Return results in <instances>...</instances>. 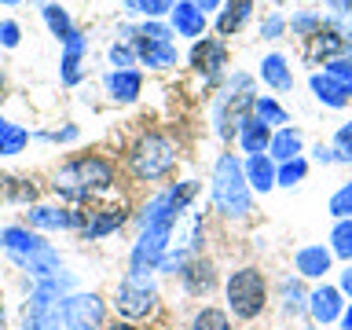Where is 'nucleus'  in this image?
<instances>
[{"instance_id":"09e8293b","label":"nucleus","mask_w":352,"mask_h":330,"mask_svg":"<svg viewBox=\"0 0 352 330\" xmlns=\"http://www.w3.org/2000/svg\"><path fill=\"white\" fill-rule=\"evenodd\" d=\"M0 4H19V0H0Z\"/></svg>"},{"instance_id":"5701e85b","label":"nucleus","mask_w":352,"mask_h":330,"mask_svg":"<svg viewBox=\"0 0 352 330\" xmlns=\"http://www.w3.org/2000/svg\"><path fill=\"white\" fill-rule=\"evenodd\" d=\"M297 151H301V136H297L294 129H283L279 136L272 140V154H275L279 162H294Z\"/></svg>"},{"instance_id":"a211bd4d","label":"nucleus","mask_w":352,"mask_h":330,"mask_svg":"<svg viewBox=\"0 0 352 330\" xmlns=\"http://www.w3.org/2000/svg\"><path fill=\"white\" fill-rule=\"evenodd\" d=\"M81 52H85V37L81 33H70L66 37V59H63V81L66 85H74L81 77V70H77L81 66Z\"/></svg>"},{"instance_id":"4468645a","label":"nucleus","mask_w":352,"mask_h":330,"mask_svg":"<svg viewBox=\"0 0 352 330\" xmlns=\"http://www.w3.org/2000/svg\"><path fill=\"white\" fill-rule=\"evenodd\" d=\"M173 22H176V33H184V37H198V33L206 30V15L195 4H176Z\"/></svg>"},{"instance_id":"4be33fe9","label":"nucleus","mask_w":352,"mask_h":330,"mask_svg":"<svg viewBox=\"0 0 352 330\" xmlns=\"http://www.w3.org/2000/svg\"><path fill=\"white\" fill-rule=\"evenodd\" d=\"M261 77L275 88H290V70H286L283 55H268V59L261 63Z\"/></svg>"},{"instance_id":"ddd939ff","label":"nucleus","mask_w":352,"mask_h":330,"mask_svg":"<svg viewBox=\"0 0 352 330\" xmlns=\"http://www.w3.org/2000/svg\"><path fill=\"white\" fill-rule=\"evenodd\" d=\"M132 41H136V52L143 55V63L147 66H173L176 63V48L173 44H158V41H143L132 33Z\"/></svg>"},{"instance_id":"e433bc0d","label":"nucleus","mask_w":352,"mask_h":330,"mask_svg":"<svg viewBox=\"0 0 352 330\" xmlns=\"http://www.w3.org/2000/svg\"><path fill=\"white\" fill-rule=\"evenodd\" d=\"M0 41H4L8 48H15V44H19V26H15V22H0Z\"/></svg>"},{"instance_id":"f704fd0d","label":"nucleus","mask_w":352,"mask_h":330,"mask_svg":"<svg viewBox=\"0 0 352 330\" xmlns=\"http://www.w3.org/2000/svg\"><path fill=\"white\" fill-rule=\"evenodd\" d=\"M338 158L352 162V125H341L338 129Z\"/></svg>"},{"instance_id":"f3484780","label":"nucleus","mask_w":352,"mask_h":330,"mask_svg":"<svg viewBox=\"0 0 352 330\" xmlns=\"http://www.w3.org/2000/svg\"><path fill=\"white\" fill-rule=\"evenodd\" d=\"M30 224H37V228H77L81 217L70 213V209H33Z\"/></svg>"},{"instance_id":"72a5a7b5","label":"nucleus","mask_w":352,"mask_h":330,"mask_svg":"<svg viewBox=\"0 0 352 330\" xmlns=\"http://www.w3.org/2000/svg\"><path fill=\"white\" fill-rule=\"evenodd\" d=\"M136 37H143V41H158V44H169L173 33L165 30V26H158V22H147V26H140V30H136Z\"/></svg>"},{"instance_id":"f257e3e1","label":"nucleus","mask_w":352,"mask_h":330,"mask_svg":"<svg viewBox=\"0 0 352 330\" xmlns=\"http://www.w3.org/2000/svg\"><path fill=\"white\" fill-rule=\"evenodd\" d=\"M213 202L224 217H246L250 213V184L235 154H220L213 173Z\"/></svg>"},{"instance_id":"7c9ffc66","label":"nucleus","mask_w":352,"mask_h":330,"mask_svg":"<svg viewBox=\"0 0 352 330\" xmlns=\"http://www.w3.org/2000/svg\"><path fill=\"white\" fill-rule=\"evenodd\" d=\"M305 176V162L301 158H294V162H283V169H279V184H286V187H294L297 180Z\"/></svg>"},{"instance_id":"3c124183","label":"nucleus","mask_w":352,"mask_h":330,"mask_svg":"<svg viewBox=\"0 0 352 330\" xmlns=\"http://www.w3.org/2000/svg\"><path fill=\"white\" fill-rule=\"evenodd\" d=\"M0 88H4V77H0Z\"/></svg>"},{"instance_id":"2eb2a0df","label":"nucleus","mask_w":352,"mask_h":330,"mask_svg":"<svg viewBox=\"0 0 352 330\" xmlns=\"http://www.w3.org/2000/svg\"><path fill=\"white\" fill-rule=\"evenodd\" d=\"M312 92L323 99L327 107H345L349 103V92H345V85L341 81H334L330 74H316L312 77Z\"/></svg>"},{"instance_id":"ea45409f","label":"nucleus","mask_w":352,"mask_h":330,"mask_svg":"<svg viewBox=\"0 0 352 330\" xmlns=\"http://www.w3.org/2000/svg\"><path fill=\"white\" fill-rule=\"evenodd\" d=\"M279 30H283V19H268V22H264V37H279Z\"/></svg>"},{"instance_id":"cd10ccee","label":"nucleus","mask_w":352,"mask_h":330,"mask_svg":"<svg viewBox=\"0 0 352 330\" xmlns=\"http://www.w3.org/2000/svg\"><path fill=\"white\" fill-rule=\"evenodd\" d=\"M330 242H334L338 257H349L352 261V220H341V224L334 228V235H330Z\"/></svg>"},{"instance_id":"c9c22d12","label":"nucleus","mask_w":352,"mask_h":330,"mask_svg":"<svg viewBox=\"0 0 352 330\" xmlns=\"http://www.w3.org/2000/svg\"><path fill=\"white\" fill-rule=\"evenodd\" d=\"M283 294H286V308H290V312H297V308H301V286L286 279V283H283Z\"/></svg>"},{"instance_id":"b1692460","label":"nucleus","mask_w":352,"mask_h":330,"mask_svg":"<svg viewBox=\"0 0 352 330\" xmlns=\"http://www.w3.org/2000/svg\"><path fill=\"white\" fill-rule=\"evenodd\" d=\"M44 22H48V30L55 33L59 41H66L74 33V26H70V15L59 8V4H44Z\"/></svg>"},{"instance_id":"7ed1b4c3","label":"nucleus","mask_w":352,"mask_h":330,"mask_svg":"<svg viewBox=\"0 0 352 330\" xmlns=\"http://www.w3.org/2000/svg\"><path fill=\"white\" fill-rule=\"evenodd\" d=\"M228 305L239 319H253L264 308V279L257 268H242L228 279Z\"/></svg>"},{"instance_id":"6ab92c4d","label":"nucleus","mask_w":352,"mask_h":330,"mask_svg":"<svg viewBox=\"0 0 352 330\" xmlns=\"http://www.w3.org/2000/svg\"><path fill=\"white\" fill-rule=\"evenodd\" d=\"M121 220H125V213H121V209H103V213H99L92 224H85L81 235H85V239H103V235H110L114 228H121Z\"/></svg>"},{"instance_id":"4c0bfd02","label":"nucleus","mask_w":352,"mask_h":330,"mask_svg":"<svg viewBox=\"0 0 352 330\" xmlns=\"http://www.w3.org/2000/svg\"><path fill=\"white\" fill-rule=\"evenodd\" d=\"M110 59H114L118 66H129L132 63V52L125 48V44H114V48H110Z\"/></svg>"},{"instance_id":"c756f323","label":"nucleus","mask_w":352,"mask_h":330,"mask_svg":"<svg viewBox=\"0 0 352 330\" xmlns=\"http://www.w3.org/2000/svg\"><path fill=\"white\" fill-rule=\"evenodd\" d=\"M330 213L341 217V220H349V217H352V184H345L334 198H330Z\"/></svg>"},{"instance_id":"c03bdc74","label":"nucleus","mask_w":352,"mask_h":330,"mask_svg":"<svg viewBox=\"0 0 352 330\" xmlns=\"http://www.w3.org/2000/svg\"><path fill=\"white\" fill-rule=\"evenodd\" d=\"M316 158H319V162H330V158H334V154H330L327 147H316Z\"/></svg>"},{"instance_id":"393cba45","label":"nucleus","mask_w":352,"mask_h":330,"mask_svg":"<svg viewBox=\"0 0 352 330\" xmlns=\"http://www.w3.org/2000/svg\"><path fill=\"white\" fill-rule=\"evenodd\" d=\"M341 52H345V41H341L334 30H319V33H316V41H312V55H334V59H338Z\"/></svg>"},{"instance_id":"49530a36","label":"nucleus","mask_w":352,"mask_h":330,"mask_svg":"<svg viewBox=\"0 0 352 330\" xmlns=\"http://www.w3.org/2000/svg\"><path fill=\"white\" fill-rule=\"evenodd\" d=\"M8 129H11V125H8V121H4V118H0V140H4V136H8Z\"/></svg>"},{"instance_id":"a878e982","label":"nucleus","mask_w":352,"mask_h":330,"mask_svg":"<svg viewBox=\"0 0 352 330\" xmlns=\"http://www.w3.org/2000/svg\"><path fill=\"white\" fill-rule=\"evenodd\" d=\"M334 81H341L345 85V92L352 96V52H345V55H338V59H330V70H327Z\"/></svg>"},{"instance_id":"a19ab883","label":"nucleus","mask_w":352,"mask_h":330,"mask_svg":"<svg viewBox=\"0 0 352 330\" xmlns=\"http://www.w3.org/2000/svg\"><path fill=\"white\" fill-rule=\"evenodd\" d=\"M341 290H345V294H352V268H349L345 275H341Z\"/></svg>"},{"instance_id":"dca6fc26","label":"nucleus","mask_w":352,"mask_h":330,"mask_svg":"<svg viewBox=\"0 0 352 330\" xmlns=\"http://www.w3.org/2000/svg\"><path fill=\"white\" fill-rule=\"evenodd\" d=\"M107 88H110V96H114V99L129 103V99L140 96V74L136 70H118V74L107 77Z\"/></svg>"},{"instance_id":"603ef678","label":"nucleus","mask_w":352,"mask_h":330,"mask_svg":"<svg viewBox=\"0 0 352 330\" xmlns=\"http://www.w3.org/2000/svg\"><path fill=\"white\" fill-rule=\"evenodd\" d=\"M0 316H4V312H0Z\"/></svg>"},{"instance_id":"58836bf2","label":"nucleus","mask_w":352,"mask_h":330,"mask_svg":"<svg viewBox=\"0 0 352 330\" xmlns=\"http://www.w3.org/2000/svg\"><path fill=\"white\" fill-rule=\"evenodd\" d=\"M294 30H297V33L316 30V15H301V19H294Z\"/></svg>"},{"instance_id":"0eeeda50","label":"nucleus","mask_w":352,"mask_h":330,"mask_svg":"<svg viewBox=\"0 0 352 330\" xmlns=\"http://www.w3.org/2000/svg\"><path fill=\"white\" fill-rule=\"evenodd\" d=\"M154 305V290L143 279H129L118 286V312L125 316H147Z\"/></svg>"},{"instance_id":"8fccbe9b","label":"nucleus","mask_w":352,"mask_h":330,"mask_svg":"<svg viewBox=\"0 0 352 330\" xmlns=\"http://www.w3.org/2000/svg\"><path fill=\"white\" fill-rule=\"evenodd\" d=\"M26 330H41V327H33V323H26Z\"/></svg>"},{"instance_id":"f03ea898","label":"nucleus","mask_w":352,"mask_h":330,"mask_svg":"<svg viewBox=\"0 0 352 330\" xmlns=\"http://www.w3.org/2000/svg\"><path fill=\"white\" fill-rule=\"evenodd\" d=\"M0 242H4V250H8L26 272H33V275H48V279H52L55 272H59V253H55L44 239L30 235V231L8 228L4 235H0Z\"/></svg>"},{"instance_id":"2f4dec72","label":"nucleus","mask_w":352,"mask_h":330,"mask_svg":"<svg viewBox=\"0 0 352 330\" xmlns=\"http://www.w3.org/2000/svg\"><path fill=\"white\" fill-rule=\"evenodd\" d=\"M129 8L132 11H147V15H165V11H173L176 4L173 0H132Z\"/></svg>"},{"instance_id":"bb28decb","label":"nucleus","mask_w":352,"mask_h":330,"mask_svg":"<svg viewBox=\"0 0 352 330\" xmlns=\"http://www.w3.org/2000/svg\"><path fill=\"white\" fill-rule=\"evenodd\" d=\"M191 330H231V323H228L224 312H217V308H202V312L195 316Z\"/></svg>"},{"instance_id":"79ce46f5","label":"nucleus","mask_w":352,"mask_h":330,"mask_svg":"<svg viewBox=\"0 0 352 330\" xmlns=\"http://www.w3.org/2000/svg\"><path fill=\"white\" fill-rule=\"evenodd\" d=\"M330 8H338V11H352V0H330Z\"/></svg>"},{"instance_id":"1a4fd4ad","label":"nucleus","mask_w":352,"mask_h":330,"mask_svg":"<svg viewBox=\"0 0 352 330\" xmlns=\"http://www.w3.org/2000/svg\"><path fill=\"white\" fill-rule=\"evenodd\" d=\"M239 143H242L250 154H264V147L272 143L268 125H264L261 118H246V121H242V129H239Z\"/></svg>"},{"instance_id":"6e6552de","label":"nucleus","mask_w":352,"mask_h":330,"mask_svg":"<svg viewBox=\"0 0 352 330\" xmlns=\"http://www.w3.org/2000/svg\"><path fill=\"white\" fill-rule=\"evenodd\" d=\"M191 63H195L202 74L213 77V74L220 70V66H224V44H220V41H202V44H195Z\"/></svg>"},{"instance_id":"412c9836","label":"nucleus","mask_w":352,"mask_h":330,"mask_svg":"<svg viewBox=\"0 0 352 330\" xmlns=\"http://www.w3.org/2000/svg\"><path fill=\"white\" fill-rule=\"evenodd\" d=\"M250 4H253V0H231L228 11H224V15H220V22H217V30H220V33H235L242 22H246Z\"/></svg>"},{"instance_id":"f8f14e48","label":"nucleus","mask_w":352,"mask_h":330,"mask_svg":"<svg viewBox=\"0 0 352 330\" xmlns=\"http://www.w3.org/2000/svg\"><path fill=\"white\" fill-rule=\"evenodd\" d=\"M341 312V297L334 286H319V290L312 294V316L316 323H330V319H338Z\"/></svg>"},{"instance_id":"39448f33","label":"nucleus","mask_w":352,"mask_h":330,"mask_svg":"<svg viewBox=\"0 0 352 330\" xmlns=\"http://www.w3.org/2000/svg\"><path fill=\"white\" fill-rule=\"evenodd\" d=\"M70 184H81V191H88V187H110L114 184V173H110V165L103 158H77L59 173L55 191H66Z\"/></svg>"},{"instance_id":"473e14b6","label":"nucleus","mask_w":352,"mask_h":330,"mask_svg":"<svg viewBox=\"0 0 352 330\" xmlns=\"http://www.w3.org/2000/svg\"><path fill=\"white\" fill-rule=\"evenodd\" d=\"M22 143H26V132L11 125V129H8V136L0 140V154H19V151H22Z\"/></svg>"},{"instance_id":"423d86ee","label":"nucleus","mask_w":352,"mask_h":330,"mask_svg":"<svg viewBox=\"0 0 352 330\" xmlns=\"http://www.w3.org/2000/svg\"><path fill=\"white\" fill-rule=\"evenodd\" d=\"M63 319L70 330H99L103 327V301L96 294H74L63 301Z\"/></svg>"},{"instance_id":"aec40b11","label":"nucleus","mask_w":352,"mask_h":330,"mask_svg":"<svg viewBox=\"0 0 352 330\" xmlns=\"http://www.w3.org/2000/svg\"><path fill=\"white\" fill-rule=\"evenodd\" d=\"M246 176H250V184L257 187V191H268V187L275 184V169H272V162L264 158V154H253V158H250Z\"/></svg>"},{"instance_id":"a18cd8bd","label":"nucleus","mask_w":352,"mask_h":330,"mask_svg":"<svg viewBox=\"0 0 352 330\" xmlns=\"http://www.w3.org/2000/svg\"><path fill=\"white\" fill-rule=\"evenodd\" d=\"M107 330H136V327H132V323H110Z\"/></svg>"},{"instance_id":"9d476101","label":"nucleus","mask_w":352,"mask_h":330,"mask_svg":"<svg viewBox=\"0 0 352 330\" xmlns=\"http://www.w3.org/2000/svg\"><path fill=\"white\" fill-rule=\"evenodd\" d=\"M184 283H187V290H191V294H209V290H213V283H217L213 264H209V261L184 264Z\"/></svg>"},{"instance_id":"9b49d317","label":"nucleus","mask_w":352,"mask_h":330,"mask_svg":"<svg viewBox=\"0 0 352 330\" xmlns=\"http://www.w3.org/2000/svg\"><path fill=\"white\" fill-rule=\"evenodd\" d=\"M330 268V253L323 246H305V250H297V272L308 275V279H319Z\"/></svg>"},{"instance_id":"20e7f679","label":"nucleus","mask_w":352,"mask_h":330,"mask_svg":"<svg viewBox=\"0 0 352 330\" xmlns=\"http://www.w3.org/2000/svg\"><path fill=\"white\" fill-rule=\"evenodd\" d=\"M173 147L165 136H154V132H147L136 151H132V169H136V176H143V180H158V176H165L173 169Z\"/></svg>"},{"instance_id":"c85d7f7f","label":"nucleus","mask_w":352,"mask_h":330,"mask_svg":"<svg viewBox=\"0 0 352 330\" xmlns=\"http://www.w3.org/2000/svg\"><path fill=\"white\" fill-rule=\"evenodd\" d=\"M257 118L264 125H286V114L279 103H272V99H257Z\"/></svg>"},{"instance_id":"de8ad7c7","label":"nucleus","mask_w":352,"mask_h":330,"mask_svg":"<svg viewBox=\"0 0 352 330\" xmlns=\"http://www.w3.org/2000/svg\"><path fill=\"white\" fill-rule=\"evenodd\" d=\"M345 330H352V308H349V312H345Z\"/></svg>"},{"instance_id":"37998d69","label":"nucleus","mask_w":352,"mask_h":330,"mask_svg":"<svg viewBox=\"0 0 352 330\" xmlns=\"http://www.w3.org/2000/svg\"><path fill=\"white\" fill-rule=\"evenodd\" d=\"M217 4H220V0H195V8H198V11H206V8H217Z\"/></svg>"}]
</instances>
